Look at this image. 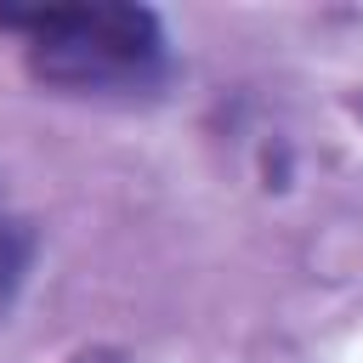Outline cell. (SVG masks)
<instances>
[{"instance_id":"cell-2","label":"cell","mask_w":363,"mask_h":363,"mask_svg":"<svg viewBox=\"0 0 363 363\" xmlns=\"http://www.w3.org/2000/svg\"><path fill=\"white\" fill-rule=\"evenodd\" d=\"M34 261H40V221L0 182V323L17 312V301L34 278Z\"/></svg>"},{"instance_id":"cell-1","label":"cell","mask_w":363,"mask_h":363,"mask_svg":"<svg viewBox=\"0 0 363 363\" xmlns=\"http://www.w3.org/2000/svg\"><path fill=\"white\" fill-rule=\"evenodd\" d=\"M0 34L17 40L23 74L74 102H159L176 85V45L142 0L0 6Z\"/></svg>"},{"instance_id":"cell-3","label":"cell","mask_w":363,"mask_h":363,"mask_svg":"<svg viewBox=\"0 0 363 363\" xmlns=\"http://www.w3.org/2000/svg\"><path fill=\"white\" fill-rule=\"evenodd\" d=\"M68 363H130L125 352H113V346H85V352H74Z\"/></svg>"}]
</instances>
